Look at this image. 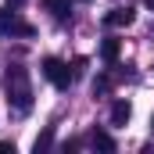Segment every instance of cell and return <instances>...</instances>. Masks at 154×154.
<instances>
[{"instance_id": "cell-7", "label": "cell", "mask_w": 154, "mask_h": 154, "mask_svg": "<svg viewBox=\"0 0 154 154\" xmlns=\"http://www.w3.org/2000/svg\"><path fill=\"white\" fill-rule=\"evenodd\" d=\"M90 143H93V147H97V151H115V140H111V136H108V133H100V129H97V133H93V136H90Z\"/></svg>"}, {"instance_id": "cell-1", "label": "cell", "mask_w": 154, "mask_h": 154, "mask_svg": "<svg viewBox=\"0 0 154 154\" xmlns=\"http://www.w3.org/2000/svg\"><path fill=\"white\" fill-rule=\"evenodd\" d=\"M4 97H7V104L14 108V111H29L32 108V82H29V72L22 68V65H11L7 72H4Z\"/></svg>"}, {"instance_id": "cell-3", "label": "cell", "mask_w": 154, "mask_h": 154, "mask_svg": "<svg viewBox=\"0 0 154 154\" xmlns=\"http://www.w3.org/2000/svg\"><path fill=\"white\" fill-rule=\"evenodd\" d=\"M0 32H4V36H32L36 29H32L29 22H22L18 11L7 7V11H0Z\"/></svg>"}, {"instance_id": "cell-5", "label": "cell", "mask_w": 154, "mask_h": 154, "mask_svg": "<svg viewBox=\"0 0 154 154\" xmlns=\"http://www.w3.org/2000/svg\"><path fill=\"white\" fill-rule=\"evenodd\" d=\"M133 115V108H129V100H115L111 104V125H125Z\"/></svg>"}, {"instance_id": "cell-9", "label": "cell", "mask_w": 154, "mask_h": 154, "mask_svg": "<svg viewBox=\"0 0 154 154\" xmlns=\"http://www.w3.org/2000/svg\"><path fill=\"white\" fill-rule=\"evenodd\" d=\"M47 147H50V129H47V133H43V136H39V140H36V147H32V151H47Z\"/></svg>"}, {"instance_id": "cell-4", "label": "cell", "mask_w": 154, "mask_h": 154, "mask_svg": "<svg viewBox=\"0 0 154 154\" xmlns=\"http://www.w3.org/2000/svg\"><path fill=\"white\" fill-rule=\"evenodd\" d=\"M133 18H136V11L125 4V7H111V11L104 14V25H111V29H122V25H133Z\"/></svg>"}, {"instance_id": "cell-2", "label": "cell", "mask_w": 154, "mask_h": 154, "mask_svg": "<svg viewBox=\"0 0 154 154\" xmlns=\"http://www.w3.org/2000/svg\"><path fill=\"white\" fill-rule=\"evenodd\" d=\"M43 75L50 79L57 90H68V86H72V79H75L72 72H68V65H65L61 57H43Z\"/></svg>"}, {"instance_id": "cell-6", "label": "cell", "mask_w": 154, "mask_h": 154, "mask_svg": "<svg viewBox=\"0 0 154 154\" xmlns=\"http://www.w3.org/2000/svg\"><path fill=\"white\" fill-rule=\"evenodd\" d=\"M100 57H104L108 65H115L118 61V39H104V43H100Z\"/></svg>"}, {"instance_id": "cell-8", "label": "cell", "mask_w": 154, "mask_h": 154, "mask_svg": "<svg viewBox=\"0 0 154 154\" xmlns=\"http://www.w3.org/2000/svg\"><path fill=\"white\" fill-rule=\"evenodd\" d=\"M43 4H47V11H50L54 18H61V22L68 18V0H43Z\"/></svg>"}, {"instance_id": "cell-10", "label": "cell", "mask_w": 154, "mask_h": 154, "mask_svg": "<svg viewBox=\"0 0 154 154\" xmlns=\"http://www.w3.org/2000/svg\"><path fill=\"white\" fill-rule=\"evenodd\" d=\"M7 151H14V143H7V140H0V154H7Z\"/></svg>"}, {"instance_id": "cell-11", "label": "cell", "mask_w": 154, "mask_h": 154, "mask_svg": "<svg viewBox=\"0 0 154 154\" xmlns=\"http://www.w3.org/2000/svg\"><path fill=\"white\" fill-rule=\"evenodd\" d=\"M143 4H147V7H154V0H143Z\"/></svg>"}, {"instance_id": "cell-12", "label": "cell", "mask_w": 154, "mask_h": 154, "mask_svg": "<svg viewBox=\"0 0 154 154\" xmlns=\"http://www.w3.org/2000/svg\"><path fill=\"white\" fill-rule=\"evenodd\" d=\"M151 125H154V118H151Z\"/></svg>"}]
</instances>
